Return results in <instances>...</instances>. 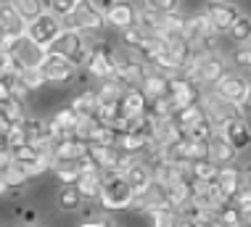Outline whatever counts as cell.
Masks as SVG:
<instances>
[{"mask_svg": "<svg viewBox=\"0 0 251 227\" xmlns=\"http://www.w3.org/2000/svg\"><path fill=\"white\" fill-rule=\"evenodd\" d=\"M132 201H135V196L122 172L103 175V188H100V196H98V203L103 206V211H122L127 206H132Z\"/></svg>", "mask_w": 251, "mask_h": 227, "instance_id": "cell-1", "label": "cell"}, {"mask_svg": "<svg viewBox=\"0 0 251 227\" xmlns=\"http://www.w3.org/2000/svg\"><path fill=\"white\" fill-rule=\"evenodd\" d=\"M8 156H11V164H16L26 177H37V175H43V172L50 167L48 151L40 148V146H29V143L11 148Z\"/></svg>", "mask_w": 251, "mask_h": 227, "instance_id": "cell-2", "label": "cell"}, {"mask_svg": "<svg viewBox=\"0 0 251 227\" xmlns=\"http://www.w3.org/2000/svg\"><path fill=\"white\" fill-rule=\"evenodd\" d=\"M48 53H58V56L69 58L74 66L87 64V56H90V45L85 43L82 32L77 29H64L58 34V40L48 48Z\"/></svg>", "mask_w": 251, "mask_h": 227, "instance_id": "cell-3", "label": "cell"}, {"mask_svg": "<svg viewBox=\"0 0 251 227\" xmlns=\"http://www.w3.org/2000/svg\"><path fill=\"white\" fill-rule=\"evenodd\" d=\"M227 74V66H225V58L217 56V53H201L199 61H196L193 72L188 74V79L193 85H217L222 77Z\"/></svg>", "mask_w": 251, "mask_h": 227, "instance_id": "cell-4", "label": "cell"}, {"mask_svg": "<svg viewBox=\"0 0 251 227\" xmlns=\"http://www.w3.org/2000/svg\"><path fill=\"white\" fill-rule=\"evenodd\" d=\"M61 32H64V26H61V22L53 16V13H48V8H45V13L37 19V22H32L29 26H26V37H29L37 48H43L45 53H48V48L58 40Z\"/></svg>", "mask_w": 251, "mask_h": 227, "instance_id": "cell-5", "label": "cell"}, {"mask_svg": "<svg viewBox=\"0 0 251 227\" xmlns=\"http://www.w3.org/2000/svg\"><path fill=\"white\" fill-rule=\"evenodd\" d=\"M249 85H251V82H249L246 77H241V74L227 72L225 77H222V79L214 85V90H212V93L217 95V98H222L225 103H230V106H238V108H243V106H246Z\"/></svg>", "mask_w": 251, "mask_h": 227, "instance_id": "cell-6", "label": "cell"}, {"mask_svg": "<svg viewBox=\"0 0 251 227\" xmlns=\"http://www.w3.org/2000/svg\"><path fill=\"white\" fill-rule=\"evenodd\" d=\"M106 8L108 5L103 3H82V0H77V11H74V24H72V29H77V32H96L100 29V26H106Z\"/></svg>", "mask_w": 251, "mask_h": 227, "instance_id": "cell-7", "label": "cell"}, {"mask_svg": "<svg viewBox=\"0 0 251 227\" xmlns=\"http://www.w3.org/2000/svg\"><path fill=\"white\" fill-rule=\"evenodd\" d=\"M172 114L180 108H191L196 103H201V90L193 85L188 77H172L169 79V95H167Z\"/></svg>", "mask_w": 251, "mask_h": 227, "instance_id": "cell-8", "label": "cell"}, {"mask_svg": "<svg viewBox=\"0 0 251 227\" xmlns=\"http://www.w3.org/2000/svg\"><path fill=\"white\" fill-rule=\"evenodd\" d=\"M37 69H40V74H43L45 82H66V79L74 77V72H77V66H74L69 58L58 56V53H45Z\"/></svg>", "mask_w": 251, "mask_h": 227, "instance_id": "cell-9", "label": "cell"}, {"mask_svg": "<svg viewBox=\"0 0 251 227\" xmlns=\"http://www.w3.org/2000/svg\"><path fill=\"white\" fill-rule=\"evenodd\" d=\"M87 69H90L93 77H98L100 82H111L117 79L114 72V53L106 45H90V56H87Z\"/></svg>", "mask_w": 251, "mask_h": 227, "instance_id": "cell-10", "label": "cell"}, {"mask_svg": "<svg viewBox=\"0 0 251 227\" xmlns=\"http://www.w3.org/2000/svg\"><path fill=\"white\" fill-rule=\"evenodd\" d=\"M182 32H185V43L188 45H203L209 48L214 43V32H212V24H209V19L203 16V13H193V16H185V26H182Z\"/></svg>", "mask_w": 251, "mask_h": 227, "instance_id": "cell-11", "label": "cell"}, {"mask_svg": "<svg viewBox=\"0 0 251 227\" xmlns=\"http://www.w3.org/2000/svg\"><path fill=\"white\" fill-rule=\"evenodd\" d=\"M203 16L212 24V32L220 34V32H230V26L235 24V19L241 16V11L235 8L233 3H209L206 11H203Z\"/></svg>", "mask_w": 251, "mask_h": 227, "instance_id": "cell-12", "label": "cell"}, {"mask_svg": "<svg viewBox=\"0 0 251 227\" xmlns=\"http://www.w3.org/2000/svg\"><path fill=\"white\" fill-rule=\"evenodd\" d=\"M217 135L222 137V140H227L230 146H233L235 153H241V151H246L251 146V129L246 125V119H230L225 125L217 127Z\"/></svg>", "mask_w": 251, "mask_h": 227, "instance_id": "cell-13", "label": "cell"}, {"mask_svg": "<svg viewBox=\"0 0 251 227\" xmlns=\"http://www.w3.org/2000/svg\"><path fill=\"white\" fill-rule=\"evenodd\" d=\"M119 108H122V116L127 122H135L140 116L148 114V98L140 87H125L122 93V101H119Z\"/></svg>", "mask_w": 251, "mask_h": 227, "instance_id": "cell-14", "label": "cell"}, {"mask_svg": "<svg viewBox=\"0 0 251 227\" xmlns=\"http://www.w3.org/2000/svg\"><path fill=\"white\" fill-rule=\"evenodd\" d=\"M125 177H127V185H130V190H132L135 198H140V196H143L146 190L153 185V172L148 169L146 161H138V159H135L130 167H127Z\"/></svg>", "mask_w": 251, "mask_h": 227, "instance_id": "cell-15", "label": "cell"}, {"mask_svg": "<svg viewBox=\"0 0 251 227\" xmlns=\"http://www.w3.org/2000/svg\"><path fill=\"white\" fill-rule=\"evenodd\" d=\"M106 24L117 26V29H130V26L138 24V11L127 3H108L106 8Z\"/></svg>", "mask_w": 251, "mask_h": 227, "instance_id": "cell-16", "label": "cell"}, {"mask_svg": "<svg viewBox=\"0 0 251 227\" xmlns=\"http://www.w3.org/2000/svg\"><path fill=\"white\" fill-rule=\"evenodd\" d=\"M241 185V169L238 167H222L217 175V193L222 196V201H233L238 196Z\"/></svg>", "mask_w": 251, "mask_h": 227, "instance_id": "cell-17", "label": "cell"}, {"mask_svg": "<svg viewBox=\"0 0 251 227\" xmlns=\"http://www.w3.org/2000/svg\"><path fill=\"white\" fill-rule=\"evenodd\" d=\"M24 103L8 101V103H0V132L11 135L13 129H19L24 125Z\"/></svg>", "mask_w": 251, "mask_h": 227, "instance_id": "cell-18", "label": "cell"}, {"mask_svg": "<svg viewBox=\"0 0 251 227\" xmlns=\"http://www.w3.org/2000/svg\"><path fill=\"white\" fill-rule=\"evenodd\" d=\"M117 148H119L125 156L135 159V156H140V153H146V151H151V148H153V140H148V137H143V135H135V132H122Z\"/></svg>", "mask_w": 251, "mask_h": 227, "instance_id": "cell-19", "label": "cell"}, {"mask_svg": "<svg viewBox=\"0 0 251 227\" xmlns=\"http://www.w3.org/2000/svg\"><path fill=\"white\" fill-rule=\"evenodd\" d=\"M235 156H238V153L233 151V146H230L227 140H222V137L217 135V129H214V135L209 137V161L230 167V161H235Z\"/></svg>", "mask_w": 251, "mask_h": 227, "instance_id": "cell-20", "label": "cell"}, {"mask_svg": "<svg viewBox=\"0 0 251 227\" xmlns=\"http://www.w3.org/2000/svg\"><path fill=\"white\" fill-rule=\"evenodd\" d=\"M74 188L79 190L82 201H98L100 188H103V175H100V172H82V177L77 180Z\"/></svg>", "mask_w": 251, "mask_h": 227, "instance_id": "cell-21", "label": "cell"}, {"mask_svg": "<svg viewBox=\"0 0 251 227\" xmlns=\"http://www.w3.org/2000/svg\"><path fill=\"white\" fill-rule=\"evenodd\" d=\"M140 82H143V87H140V90L146 93L148 101H161V98H167V95H169V79L161 77V74L151 72L148 77H143Z\"/></svg>", "mask_w": 251, "mask_h": 227, "instance_id": "cell-22", "label": "cell"}, {"mask_svg": "<svg viewBox=\"0 0 251 227\" xmlns=\"http://www.w3.org/2000/svg\"><path fill=\"white\" fill-rule=\"evenodd\" d=\"M0 29H3V34H22V32H26V24L19 19L13 3H0Z\"/></svg>", "mask_w": 251, "mask_h": 227, "instance_id": "cell-23", "label": "cell"}, {"mask_svg": "<svg viewBox=\"0 0 251 227\" xmlns=\"http://www.w3.org/2000/svg\"><path fill=\"white\" fill-rule=\"evenodd\" d=\"M138 66L140 64H135V61L127 56V50L125 53H114V72H117V82H135V79H140L138 77Z\"/></svg>", "mask_w": 251, "mask_h": 227, "instance_id": "cell-24", "label": "cell"}, {"mask_svg": "<svg viewBox=\"0 0 251 227\" xmlns=\"http://www.w3.org/2000/svg\"><path fill=\"white\" fill-rule=\"evenodd\" d=\"M203 116H206V111H203V106L201 103H196V106H191V108H180V111H175L172 116H169V119L175 122V125H177V129L182 135L188 132V129H191L196 122L199 119H203Z\"/></svg>", "mask_w": 251, "mask_h": 227, "instance_id": "cell-25", "label": "cell"}, {"mask_svg": "<svg viewBox=\"0 0 251 227\" xmlns=\"http://www.w3.org/2000/svg\"><path fill=\"white\" fill-rule=\"evenodd\" d=\"M188 172H191V177L196 182H206V185H217V175H220V169H217V164L212 161H193L191 167H188Z\"/></svg>", "mask_w": 251, "mask_h": 227, "instance_id": "cell-26", "label": "cell"}, {"mask_svg": "<svg viewBox=\"0 0 251 227\" xmlns=\"http://www.w3.org/2000/svg\"><path fill=\"white\" fill-rule=\"evenodd\" d=\"M56 203H58V209H64V211H79L82 209V196H79V190L74 188V185H61Z\"/></svg>", "mask_w": 251, "mask_h": 227, "instance_id": "cell-27", "label": "cell"}, {"mask_svg": "<svg viewBox=\"0 0 251 227\" xmlns=\"http://www.w3.org/2000/svg\"><path fill=\"white\" fill-rule=\"evenodd\" d=\"M122 93H125V85H122V82H117V79L103 82V85H100V90L96 93V95H98L100 108H106V106H117L119 98H122Z\"/></svg>", "mask_w": 251, "mask_h": 227, "instance_id": "cell-28", "label": "cell"}, {"mask_svg": "<svg viewBox=\"0 0 251 227\" xmlns=\"http://www.w3.org/2000/svg\"><path fill=\"white\" fill-rule=\"evenodd\" d=\"M13 8H16L19 19H22L26 26H29L32 22H37V19L45 13V5L37 3V0H19V3H13Z\"/></svg>", "mask_w": 251, "mask_h": 227, "instance_id": "cell-29", "label": "cell"}, {"mask_svg": "<svg viewBox=\"0 0 251 227\" xmlns=\"http://www.w3.org/2000/svg\"><path fill=\"white\" fill-rule=\"evenodd\" d=\"M72 108H74L79 116H98V111H100L98 95H96V93H79L77 98L72 101Z\"/></svg>", "mask_w": 251, "mask_h": 227, "instance_id": "cell-30", "label": "cell"}, {"mask_svg": "<svg viewBox=\"0 0 251 227\" xmlns=\"http://www.w3.org/2000/svg\"><path fill=\"white\" fill-rule=\"evenodd\" d=\"M53 172H56L61 185H77V180L82 177V167L79 161H66V164H53Z\"/></svg>", "mask_w": 251, "mask_h": 227, "instance_id": "cell-31", "label": "cell"}, {"mask_svg": "<svg viewBox=\"0 0 251 227\" xmlns=\"http://www.w3.org/2000/svg\"><path fill=\"white\" fill-rule=\"evenodd\" d=\"M230 40H233L235 45H243L246 48V43H251V19L246 16V13H241L238 19H235V24L230 26Z\"/></svg>", "mask_w": 251, "mask_h": 227, "instance_id": "cell-32", "label": "cell"}, {"mask_svg": "<svg viewBox=\"0 0 251 227\" xmlns=\"http://www.w3.org/2000/svg\"><path fill=\"white\" fill-rule=\"evenodd\" d=\"M217 219H220L222 225H227V227H243V217H241V211H238V206H235L233 201H225L217 209Z\"/></svg>", "mask_w": 251, "mask_h": 227, "instance_id": "cell-33", "label": "cell"}, {"mask_svg": "<svg viewBox=\"0 0 251 227\" xmlns=\"http://www.w3.org/2000/svg\"><path fill=\"white\" fill-rule=\"evenodd\" d=\"M0 177H3V182H5V188H8V190H22L26 185V180H29V177H26L16 164H8V169H5Z\"/></svg>", "mask_w": 251, "mask_h": 227, "instance_id": "cell-34", "label": "cell"}, {"mask_svg": "<svg viewBox=\"0 0 251 227\" xmlns=\"http://www.w3.org/2000/svg\"><path fill=\"white\" fill-rule=\"evenodd\" d=\"M45 8H48V13H53V16L61 22V19L74 16V11H77V0H50Z\"/></svg>", "mask_w": 251, "mask_h": 227, "instance_id": "cell-35", "label": "cell"}, {"mask_svg": "<svg viewBox=\"0 0 251 227\" xmlns=\"http://www.w3.org/2000/svg\"><path fill=\"white\" fill-rule=\"evenodd\" d=\"M148 214H151L153 227H175L180 219V214L175 209H153V211H148Z\"/></svg>", "mask_w": 251, "mask_h": 227, "instance_id": "cell-36", "label": "cell"}, {"mask_svg": "<svg viewBox=\"0 0 251 227\" xmlns=\"http://www.w3.org/2000/svg\"><path fill=\"white\" fill-rule=\"evenodd\" d=\"M19 82H22L24 90H37V87H43V85H45V79H43V74H40V69H37V66H26V69H24V74L19 77Z\"/></svg>", "mask_w": 251, "mask_h": 227, "instance_id": "cell-37", "label": "cell"}, {"mask_svg": "<svg viewBox=\"0 0 251 227\" xmlns=\"http://www.w3.org/2000/svg\"><path fill=\"white\" fill-rule=\"evenodd\" d=\"M146 8L161 13V16H169V13H180V3L177 0H153V3H146Z\"/></svg>", "mask_w": 251, "mask_h": 227, "instance_id": "cell-38", "label": "cell"}, {"mask_svg": "<svg viewBox=\"0 0 251 227\" xmlns=\"http://www.w3.org/2000/svg\"><path fill=\"white\" fill-rule=\"evenodd\" d=\"M235 64H241L246 72L251 74V45H246V48H241L238 53H235Z\"/></svg>", "mask_w": 251, "mask_h": 227, "instance_id": "cell-39", "label": "cell"}, {"mask_svg": "<svg viewBox=\"0 0 251 227\" xmlns=\"http://www.w3.org/2000/svg\"><path fill=\"white\" fill-rule=\"evenodd\" d=\"M79 227H114V222L108 217H103V219H87V222H82Z\"/></svg>", "mask_w": 251, "mask_h": 227, "instance_id": "cell-40", "label": "cell"}, {"mask_svg": "<svg viewBox=\"0 0 251 227\" xmlns=\"http://www.w3.org/2000/svg\"><path fill=\"white\" fill-rule=\"evenodd\" d=\"M22 217H24V222H26V227H29L32 222H35V217H37V211H35V209H26V211H24V214H22Z\"/></svg>", "mask_w": 251, "mask_h": 227, "instance_id": "cell-41", "label": "cell"}, {"mask_svg": "<svg viewBox=\"0 0 251 227\" xmlns=\"http://www.w3.org/2000/svg\"><path fill=\"white\" fill-rule=\"evenodd\" d=\"M0 151H8V135L0 132Z\"/></svg>", "mask_w": 251, "mask_h": 227, "instance_id": "cell-42", "label": "cell"}, {"mask_svg": "<svg viewBox=\"0 0 251 227\" xmlns=\"http://www.w3.org/2000/svg\"><path fill=\"white\" fill-rule=\"evenodd\" d=\"M175 227H193V225H191V219L180 217V219H177V225H175Z\"/></svg>", "mask_w": 251, "mask_h": 227, "instance_id": "cell-43", "label": "cell"}, {"mask_svg": "<svg viewBox=\"0 0 251 227\" xmlns=\"http://www.w3.org/2000/svg\"><path fill=\"white\" fill-rule=\"evenodd\" d=\"M206 227H227V225H222V222H220V219H217V217H214V219H212V222H209Z\"/></svg>", "mask_w": 251, "mask_h": 227, "instance_id": "cell-44", "label": "cell"}, {"mask_svg": "<svg viewBox=\"0 0 251 227\" xmlns=\"http://www.w3.org/2000/svg\"><path fill=\"white\" fill-rule=\"evenodd\" d=\"M3 193H8V188H5V182H3V177H0V196Z\"/></svg>", "mask_w": 251, "mask_h": 227, "instance_id": "cell-45", "label": "cell"}, {"mask_svg": "<svg viewBox=\"0 0 251 227\" xmlns=\"http://www.w3.org/2000/svg\"><path fill=\"white\" fill-rule=\"evenodd\" d=\"M246 106L251 108V85H249V95H246Z\"/></svg>", "mask_w": 251, "mask_h": 227, "instance_id": "cell-46", "label": "cell"}, {"mask_svg": "<svg viewBox=\"0 0 251 227\" xmlns=\"http://www.w3.org/2000/svg\"><path fill=\"white\" fill-rule=\"evenodd\" d=\"M246 182H249V188H251V167H249V172H246Z\"/></svg>", "mask_w": 251, "mask_h": 227, "instance_id": "cell-47", "label": "cell"}, {"mask_svg": "<svg viewBox=\"0 0 251 227\" xmlns=\"http://www.w3.org/2000/svg\"><path fill=\"white\" fill-rule=\"evenodd\" d=\"M243 227H251V222H249V225H243Z\"/></svg>", "mask_w": 251, "mask_h": 227, "instance_id": "cell-48", "label": "cell"}, {"mask_svg": "<svg viewBox=\"0 0 251 227\" xmlns=\"http://www.w3.org/2000/svg\"><path fill=\"white\" fill-rule=\"evenodd\" d=\"M0 37H3V29H0Z\"/></svg>", "mask_w": 251, "mask_h": 227, "instance_id": "cell-49", "label": "cell"}, {"mask_svg": "<svg viewBox=\"0 0 251 227\" xmlns=\"http://www.w3.org/2000/svg\"><path fill=\"white\" fill-rule=\"evenodd\" d=\"M29 227H35V225H29Z\"/></svg>", "mask_w": 251, "mask_h": 227, "instance_id": "cell-50", "label": "cell"}]
</instances>
